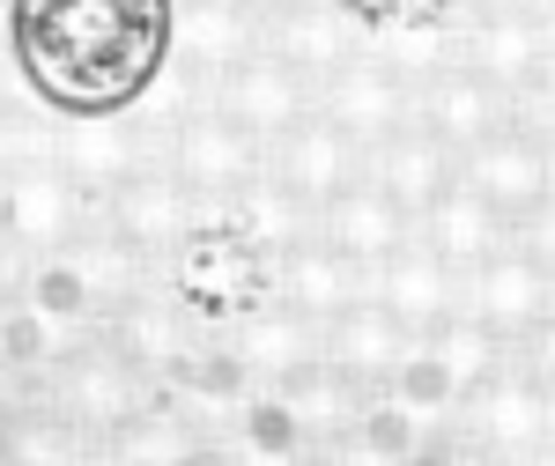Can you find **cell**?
<instances>
[{"mask_svg": "<svg viewBox=\"0 0 555 466\" xmlns=\"http://www.w3.org/2000/svg\"><path fill=\"white\" fill-rule=\"evenodd\" d=\"M178 0H8L15 75L52 119H127L171 67Z\"/></svg>", "mask_w": 555, "mask_h": 466, "instance_id": "obj_1", "label": "cell"}, {"mask_svg": "<svg viewBox=\"0 0 555 466\" xmlns=\"http://www.w3.org/2000/svg\"><path fill=\"white\" fill-rule=\"evenodd\" d=\"M452 452H467V459H541V452H555V400L518 363L489 371L452 407Z\"/></svg>", "mask_w": 555, "mask_h": 466, "instance_id": "obj_2", "label": "cell"}, {"mask_svg": "<svg viewBox=\"0 0 555 466\" xmlns=\"http://www.w3.org/2000/svg\"><path fill=\"white\" fill-rule=\"evenodd\" d=\"M38 392H44V400H52V407H60L75 429H82L89 444H104L119 423H133V415L156 400V378H141L127 355H119L112 340L89 326V334L75 340V348H67L52 371H44Z\"/></svg>", "mask_w": 555, "mask_h": 466, "instance_id": "obj_3", "label": "cell"}, {"mask_svg": "<svg viewBox=\"0 0 555 466\" xmlns=\"http://www.w3.org/2000/svg\"><path fill=\"white\" fill-rule=\"evenodd\" d=\"M96 215L127 237L133 253H149V259H171L201 222H208V200L185 185L171 170V156H149V164L133 170V178H119L104 200H96Z\"/></svg>", "mask_w": 555, "mask_h": 466, "instance_id": "obj_4", "label": "cell"}, {"mask_svg": "<svg viewBox=\"0 0 555 466\" xmlns=\"http://www.w3.org/2000/svg\"><path fill=\"white\" fill-rule=\"evenodd\" d=\"M319 119H334L356 148H378L385 133H400L415 119V82L378 44H356L334 75H319Z\"/></svg>", "mask_w": 555, "mask_h": 466, "instance_id": "obj_5", "label": "cell"}, {"mask_svg": "<svg viewBox=\"0 0 555 466\" xmlns=\"http://www.w3.org/2000/svg\"><path fill=\"white\" fill-rule=\"evenodd\" d=\"M164 156H171V170L208 200V208H222L230 193H245L259 170H267V141H253L245 127H230L215 104H185L171 119Z\"/></svg>", "mask_w": 555, "mask_h": 466, "instance_id": "obj_6", "label": "cell"}, {"mask_svg": "<svg viewBox=\"0 0 555 466\" xmlns=\"http://www.w3.org/2000/svg\"><path fill=\"white\" fill-rule=\"evenodd\" d=\"M222 355H230V371L245 385H289L297 371H311L319 355H326V326L319 319H304L297 303H245L237 319H222Z\"/></svg>", "mask_w": 555, "mask_h": 466, "instance_id": "obj_7", "label": "cell"}, {"mask_svg": "<svg viewBox=\"0 0 555 466\" xmlns=\"http://www.w3.org/2000/svg\"><path fill=\"white\" fill-rule=\"evenodd\" d=\"M89 222H96V200L52 156H30L15 178H0V230L23 253H60V245L82 237Z\"/></svg>", "mask_w": 555, "mask_h": 466, "instance_id": "obj_8", "label": "cell"}, {"mask_svg": "<svg viewBox=\"0 0 555 466\" xmlns=\"http://www.w3.org/2000/svg\"><path fill=\"white\" fill-rule=\"evenodd\" d=\"M208 104L230 119V127H245L253 141H282V133L311 119V104H319V82H304L289 60H274L267 44H259L253 60H237V67H222L208 82Z\"/></svg>", "mask_w": 555, "mask_h": 466, "instance_id": "obj_9", "label": "cell"}, {"mask_svg": "<svg viewBox=\"0 0 555 466\" xmlns=\"http://www.w3.org/2000/svg\"><path fill=\"white\" fill-rule=\"evenodd\" d=\"M548 38H555V23L541 8L496 0V8H481L474 23H460V67H474L481 82H496L512 96V89H526L533 75H548Z\"/></svg>", "mask_w": 555, "mask_h": 466, "instance_id": "obj_10", "label": "cell"}, {"mask_svg": "<svg viewBox=\"0 0 555 466\" xmlns=\"http://www.w3.org/2000/svg\"><path fill=\"white\" fill-rule=\"evenodd\" d=\"M460 185H474L489 208L512 222L518 208H533V200H541V193L555 185V148L504 119V127L489 133V141H474L467 156H460Z\"/></svg>", "mask_w": 555, "mask_h": 466, "instance_id": "obj_11", "label": "cell"}, {"mask_svg": "<svg viewBox=\"0 0 555 466\" xmlns=\"http://www.w3.org/2000/svg\"><path fill=\"white\" fill-rule=\"evenodd\" d=\"M415 348H423V334H415V326H400L378 297H356L348 311L326 319V363H334L341 378H356L363 392L392 385L400 371H408V355H415Z\"/></svg>", "mask_w": 555, "mask_h": 466, "instance_id": "obj_12", "label": "cell"}, {"mask_svg": "<svg viewBox=\"0 0 555 466\" xmlns=\"http://www.w3.org/2000/svg\"><path fill=\"white\" fill-rule=\"evenodd\" d=\"M467 311H481L504 340H518L526 326H541V319L555 311V274L504 237L481 267H467Z\"/></svg>", "mask_w": 555, "mask_h": 466, "instance_id": "obj_13", "label": "cell"}, {"mask_svg": "<svg viewBox=\"0 0 555 466\" xmlns=\"http://www.w3.org/2000/svg\"><path fill=\"white\" fill-rule=\"evenodd\" d=\"M363 156H371V148H356V141H348L334 119H319V104H311V119H297V127L267 148V170H274L297 200L326 208L341 185H356V178H363Z\"/></svg>", "mask_w": 555, "mask_h": 466, "instance_id": "obj_14", "label": "cell"}, {"mask_svg": "<svg viewBox=\"0 0 555 466\" xmlns=\"http://www.w3.org/2000/svg\"><path fill=\"white\" fill-rule=\"evenodd\" d=\"M319 237H326L334 253H348L356 267L378 274L400 245H415V215L400 208L378 178H356V185H341V193L319 208Z\"/></svg>", "mask_w": 555, "mask_h": 466, "instance_id": "obj_15", "label": "cell"}, {"mask_svg": "<svg viewBox=\"0 0 555 466\" xmlns=\"http://www.w3.org/2000/svg\"><path fill=\"white\" fill-rule=\"evenodd\" d=\"M267 52L274 60H289L304 82H319V75H334L356 44H371V30L348 15L341 0H289V8H274L267 15Z\"/></svg>", "mask_w": 555, "mask_h": 466, "instance_id": "obj_16", "label": "cell"}, {"mask_svg": "<svg viewBox=\"0 0 555 466\" xmlns=\"http://www.w3.org/2000/svg\"><path fill=\"white\" fill-rule=\"evenodd\" d=\"M371 297L400 319V326H415V334H429L437 319H452L460 303H467V274L452 267V259H437L415 237V245H400V253L385 259L378 274H371Z\"/></svg>", "mask_w": 555, "mask_h": 466, "instance_id": "obj_17", "label": "cell"}, {"mask_svg": "<svg viewBox=\"0 0 555 466\" xmlns=\"http://www.w3.org/2000/svg\"><path fill=\"white\" fill-rule=\"evenodd\" d=\"M415 119H423L452 156H467L474 141H489V133L512 119V96L496 82H481L474 67H444V75H429V82H415Z\"/></svg>", "mask_w": 555, "mask_h": 466, "instance_id": "obj_18", "label": "cell"}, {"mask_svg": "<svg viewBox=\"0 0 555 466\" xmlns=\"http://www.w3.org/2000/svg\"><path fill=\"white\" fill-rule=\"evenodd\" d=\"M96 334L112 340V348L127 355L141 378L164 385L178 363L201 348V319H193L178 297H171V303H164V297H133V303H119L112 319H96Z\"/></svg>", "mask_w": 555, "mask_h": 466, "instance_id": "obj_19", "label": "cell"}, {"mask_svg": "<svg viewBox=\"0 0 555 466\" xmlns=\"http://www.w3.org/2000/svg\"><path fill=\"white\" fill-rule=\"evenodd\" d=\"M363 178H378L385 193L423 222V208H437V193H452V185H460V156H452L423 119H408L400 133H385L378 148L363 156Z\"/></svg>", "mask_w": 555, "mask_h": 466, "instance_id": "obj_20", "label": "cell"}, {"mask_svg": "<svg viewBox=\"0 0 555 466\" xmlns=\"http://www.w3.org/2000/svg\"><path fill=\"white\" fill-rule=\"evenodd\" d=\"M274 297L297 303L304 319H334V311H348L356 297H371V267H356L348 253H334L326 237H304V245H289V253L274 259Z\"/></svg>", "mask_w": 555, "mask_h": 466, "instance_id": "obj_21", "label": "cell"}, {"mask_svg": "<svg viewBox=\"0 0 555 466\" xmlns=\"http://www.w3.org/2000/svg\"><path fill=\"white\" fill-rule=\"evenodd\" d=\"M274 392H282V407H289V423H297L304 452H326V459L348 444V429L363 423V400H371V392L356 378H341L326 355H319L311 371H297L289 385H274Z\"/></svg>", "mask_w": 555, "mask_h": 466, "instance_id": "obj_22", "label": "cell"}, {"mask_svg": "<svg viewBox=\"0 0 555 466\" xmlns=\"http://www.w3.org/2000/svg\"><path fill=\"white\" fill-rule=\"evenodd\" d=\"M96 459H127V466H185V459H215L208 429L193 423L185 407H178L171 392L156 385V400L133 415V423H119L104 444H96Z\"/></svg>", "mask_w": 555, "mask_h": 466, "instance_id": "obj_23", "label": "cell"}, {"mask_svg": "<svg viewBox=\"0 0 555 466\" xmlns=\"http://www.w3.org/2000/svg\"><path fill=\"white\" fill-rule=\"evenodd\" d=\"M44 156L67 170V178L82 185L89 200H104V193H112L119 178H133V170L149 164L141 133L119 127V119H67V127H60V141H52Z\"/></svg>", "mask_w": 555, "mask_h": 466, "instance_id": "obj_24", "label": "cell"}, {"mask_svg": "<svg viewBox=\"0 0 555 466\" xmlns=\"http://www.w3.org/2000/svg\"><path fill=\"white\" fill-rule=\"evenodd\" d=\"M215 222H230L245 245H259L267 259H282L289 245H304V237H319V208L311 200H297L274 170H259L245 193H230L222 208H215Z\"/></svg>", "mask_w": 555, "mask_h": 466, "instance_id": "obj_25", "label": "cell"}, {"mask_svg": "<svg viewBox=\"0 0 555 466\" xmlns=\"http://www.w3.org/2000/svg\"><path fill=\"white\" fill-rule=\"evenodd\" d=\"M259 38H267V15H253L245 0H193L171 23V52H185L201 75H222L237 60H253Z\"/></svg>", "mask_w": 555, "mask_h": 466, "instance_id": "obj_26", "label": "cell"}, {"mask_svg": "<svg viewBox=\"0 0 555 466\" xmlns=\"http://www.w3.org/2000/svg\"><path fill=\"white\" fill-rule=\"evenodd\" d=\"M415 237H423L437 259H452V267L467 274V267H481V259H489L496 245H504V237H512V222L489 208L474 185H452V193H437V208H423Z\"/></svg>", "mask_w": 555, "mask_h": 466, "instance_id": "obj_27", "label": "cell"}, {"mask_svg": "<svg viewBox=\"0 0 555 466\" xmlns=\"http://www.w3.org/2000/svg\"><path fill=\"white\" fill-rule=\"evenodd\" d=\"M371 44H378L408 82H429V75H444V67L460 60V23H444L437 8L408 0L400 15H385L378 30H371Z\"/></svg>", "mask_w": 555, "mask_h": 466, "instance_id": "obj_28", "label": "cell"}, {"mask_svg": "<svg viewBox=\"0 0 555 466\" xmlns=\"http://www.w3.org/2000/svg\"><path fill=\"white\" fill-rule=\"evenodd\" d=\"M423 348L437 355V371L460 385V392H474L489 371H504V363H512V340L496 334L481 311H467V303H460L452 319H437V326L423 334Z\"/></svg>", "mask_w": 555, "mask_h": 466, "instance_id": "obj_29", "label": "cell"}, {"mask_svg": "<svg viewBox=\"0 0 555 466\" xmlns=\"http://www.w3.org/2000/svg\"><path fill=\"white\" fill-rule=\"evenodd\" d=\"M512 127H526L533 141H548V148H555V67H548V75H533L526 89H512Z\"/></svg>", "mask_w": 555, "mask_h": 466, "instance_id": "obj_30", "label": "cell"}, {"mask_svg": "<svg viewBox=\"0 0 555 466\" xmlns=\"http://www.w3.org/2000/svg\"><path fill=\"white\" fill-rule=\"evenodd\" d=\"M512 245H518V253H533V259H541V267L555 274V185L541 193V200H533V208H518V215H512Z\"/></svg>", "mask_w": 555, "mask_h": 466, "instance_id": "obj_31", "label": "cell"}, {"mask_svg": "<svg viewBox=\"0 0 555 466\" xmlns=\"http://www.w3.org/2000/svg\"><path fill=\"white\" fill-rule=\"evenodd\" d=\"M512 363H518V371H526V378H533V385H541V392L555 400V311L541 319V326H526V334L512 340Z\"/></svg>", "mask_w": 555, "mask_h": 466, "instance_id": "obj_32", "label": "cell"}, {"mask_svg": "<svg viewBox=\"0 0 555 466\" xmlns=\"http://www.w3.org/2000/svg\"><path fill=\"white\" fill-rule=\"evenodd\" d=\"M30 156H38V148H30V127H23V119L0 104V178H15V170L30 164Z\"/></svg>", "mask_w": 555, "mask_h": 466, "instance_id": "obj_33", "label": "cell"}, {"mask_svg": "<svg viewBox=\"0 0 555 466\" xmlns=\"http://www.w3.org/2000/svg\"><path fill=\"white\" fill-rule=\"evenodd\" d=\"M30 392H38V378H30V371H23V363H15V355L0 348V415H15V407H23Z\"/></svg>", "mask_w": 555, "mask_h": 466, "instance_id": "obj_34", "label": "cell"}, {"mask_svg": "<svg viewBox=\"0 0 555 466\" xmlns=\"http://www.w3.org/2000/svg\"><path fill=\"white\" fill-rule=\"evenodd\" d=\"M23 267H30V253H23V245H8V230H0V303L23 297Z\"/></svg>", "mask_w": 555, "mask_h": 466, "instance_id": "obj_35", "label": "cell"}, {"mask_svg": "<svg viewBox=\"0 0 555 466\" xmlns=\"http://www.w3.org/2000/svg\"><path fill=\"white\" fill-rule=\"evenodd\" d=\"M245 8H253V15H274V8H289V0H245Z\"/></svg>", "mask_w": 555, "mask_h": 466, "instance_id": "obj_36", "label": "cell"}, {"mask_svg": "<svg viewBox=\"0 0 555 466\" xmlns=\"http://www.w3.org/2000/svg\"><path fill=\"white\" fill-rule=\"evenodd\" d=\"M548 23H555V8H548Z\"/></svg>", "mask_w": 555, "mask_h": 466, "instance_id": "obj_37", "label": "cell"}]
</instances>
